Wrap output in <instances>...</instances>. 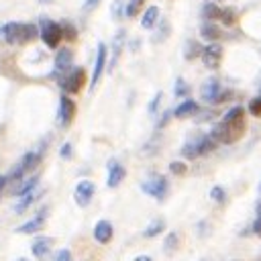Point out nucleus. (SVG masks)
Returning a JSON list of instances; mask_svg holds the SVG:
<instances>
[{
	"mask_svg": "<svg viewBox=\"0 0 261 261\" xmlns=\"http://www.w3.org/2000/svg\"><path fill=\"white\" fill-rule=\"evenodd\" d=\"M200 57H202V63H204L206 67L216 69V67L220 65V59H222V47H220L218 43H210V45L202 47Z\"/></svg>",
	"mask_w": 261,
	"mask_h": 261,
	"instance_id": "nucleus-8",
	"label": "nucleus"
},
{
	"mask_svg": "<svg viewBox=\"0 0 261 261\" xmlns=\"http://www.w3.org/2000/svg\"><path fill=\"white\" fill-rule=\"evenodd\" d=\"M0 35H2V27H0Z\"/></svg>",
	"mask_w": 261,
	"mask_h": 261,
	"instance_id": "nucleus-47",
	"label": "nucleus"
},
{
	"mask_svg": "<svg viewBox=\"0 0 261 261\" xmlns=\"http://www.w3.org/2000/svg\"><path fill=\"white\" fill-rule=\"evenodd\" d=\"M39 35V29L31 22H20V35H18V45H24L29 41H33Z\"/></svg>",
	"mask_w": 261,
	"mask_h": 261,
	"instance_id": "nucleus-19",
	"label": "nucleus"
},
{
	"mask_svg": "<svg viewBox=\"0 0 261 261\" xmlns=\"http://www.w3.org/2000/svg\"><path fill=\"white\" fill-rule=\"evenodd\" d=\"M55 261H71V251L69 249H59L55 255Z\"/></svg>",
	"mask_w": 261,
	"mask_h": 261,
	"instance_id": "nucleus-36",
	"label": "nucleus"
},
{
	"mask_svg": "<svg viewBox=\"0 0 261 261\" xmlns=\"http://www.w3.org/2000/svg\"><path fill=\"white\" fill-rule=\"evenodd\" d=\"M243 128H245V120H243V118H241V120H232V122L220 120V122L212 128L210 137H212L216 143L228 145V143H234V141H239V139L243 137Z\"/></svg>",
	"mask_w": 261,
	"mask_h": 261,
	"instance_id": "nucleus-1",
	"label": "nucleus"
},
{
	"mask_svg": "<svg viewBox=\"0 0 261 261\" xmlns=\"http://www.w3.org/2000/svg\"><path fill=\"white\" fill-rule=\"evenodd\" d=\"M253 230H255V234L261 237V216H257V220H255V224H253Z\"/></svg>",
	"mask_w": 261,
	"mask_h": 261,
	"instance_id": "nucleus-43",
	"label": "nucleus"
},
{
	"mask_svg": "<svg viewBox=\"0 0 261 261\" xmlns=\"http://www.w3.org/2000/svg\"><path fill=\"white\" fill-rule=\"evenodd\" d=\"M163 228H165V222L163 220H153L147 228H145V237H155V234H159V232H163Z\"/></svg>",
	"mask_w": 261,
	"mask_h": 261,
	"instance_id": "nucleus-27",
	"label": "nucleus"
},
{
	"mask_svg": "<svg viewBox=\"0 0 261 261\" xmlns=\"http://www.w3.org/2000/svg\"><path fill=\"white\" fill-rule=\"evenodd\" d=\"M210 198H212L214 202L222 204V202H224V198H226V192H224V188H222V186H214V188L210 190Z\"/></svg>",
	"mask_w": 261,
	"mask_h": 261,
	"instance_id": "nucleus-33",
	"label": "nucleus"
},
{
	"mask_svg": "<svg viewBox=\"0 0 261 261\" xmlns=\"http://www.w3.org/2000/svg\"><path fill=\"white\" fill-rule=\"evenodd\" d=\"M169 114H171V112H163L161 120L157 122V128H161V126H165V124H167V120H169Z\"/></svg>",
	"mask_w": 261,
	"mask_h": 261,
	"instance_id": "nucleus-42",
	"label": "nucleus"
},
{
	"mask_svg": "<svg viewBox=\"0 0 261 261\" xmlns=\"http://www.w3.org/2000/svg\"><path fill=\"white\" fill-rule=\"evenodd\" d=\"M124 39H126L124 29L116 31V35H114V39H112V57H110V65H108V69H110V71L114 69V65H116V61H118V57H120V53H122Z\"/></svg>",
	"mask_w": 261,
	"mask_h": 261,
	"instance_id": "nucleus-14",
	"label": "nucleus"
},
{
	"mask_svg": "<svg viewBox=\"0 0 261 261\" xmlns=\"http://www.w3.org/2000/svg\"><path fill=\"white\" fill-rule=\"evenodd\" d=\"M75 116V104L71 98L61 96L59 98V110H57V122L59 126H67Z\"/></svg>",
	"mask_w": 261,
	"mask_h": 261,
	"instance_id": "nucleus-9",
	"label": "nucleus"
},
{
	"mask_svg": "<svg viewBox=\"0 0 261 261\" xmlns=\"http://www.w3.org/2000/svg\"><path fill=\"white\" fill-rule=\"evenodd\" d=\"M39 37L43 39V43L49 49H55L59 45V41L63 39V29L59 22L49 20V18H41V27H39Z\"/></svg>",
	"mask_w": 261,
	"mask_h": 261,
	"instance_id": "nucleus-2",
	"label": "nucleus"
},
{
	"mask_svg": "<svg viewBox=\"0 0 261 261\" xmlns=\"http://www.w3.org/2000/svg\"><path fill=\"white\" fill-rule=\"evenodd\" d=\"M6 181H8V177H0V192H2V188L6 186Z\"/></svg>",
	"mask_w": 261,
	"mask_h": 261,
	"instance_id": "nucleus-45",
	"label": "nucleus"
},
{
	"mask_svg": "<svg viewBox=\"0 0 261 261\" xmlns=\"http://www.w3.org/2000/svg\"><path fill=\"white\" fill-rule=\"evenodd\" d=\"M228 94H230V92L222 90L220 82L214 80V77H208V80L202 84V88H200V98H202L206 104H220V102L226 100Z\"/></svg>",
	"mask_w": 261,
	"mask_h": 261,
	"instance_id": "nucleus-3",
	"label": "nucleus"
},
{
	"mask_svg": "<svg viewBox=\"0 0 261 261\" xmlns=\"http://www.w3.org/2000/svg\"><path fill=\"white\" fill-rule=\"evenodd\" d=\"M173 94H175L177 98H186V96L190 94V86H188L184 80H177V82H175V88H173Z\"/></svg>",
	"mask_w": 261,
	"mask_h": 261,
	"instance_id": "nucleus-32",
	"label": "nucleus"
},
{
	"mask_svg": "<svg viewBox=\"0 0 261 261\" xmlns=\"http://www.w3.org/2000/svg\"><path fill=\"white\" fill-rule=\"evenodd\" d=\"M59 155H61L63 159H69V157H71V143H65V145H61V151H59Z\"/></svg>",
	"mask_w": 261,
	"mask_h": 261,
	"instance_id": "nucleus-40",
	"label": "nucleus"
},
{
	"mask_svg": "<svg viewBox=\"0 0 261 261\" xmlns=\"http://www.w3.org/2000/svg\"><path fill=\"white\" fill-rule=\"evenodd\" d=\"M241 118H243V108H241V106H232V108L222 116L224 122H232V120H241Z\"/></svg>",
	"mask_w": 261,
	"mask_h": 261,
	"instance_id": "nucleus-30",
	"label": "nucleus"
},
{
	"mask_svg": "<svg viewBox=\"0 0 261 261\" xmlns=\"http://www.w3.org/2000/svg\"><path fill=\"white\" fill-rule=\"evenodd\" d=\"M94 194H96V186H94V181H90V179H82V181L75 186L73 200H75L77 206L84 208V206H88V204L92 202Z\"/></svg>",
	"mask_w": 261,
	"mask_h": 261,
	"instance_id": "nucleus-7",
	"label": "nucleus"
},
{
	"mask_svg": "<svg viewBox=\"0 0 261 261\" xmlns=\"http://www.w3.org/2000/svg\"><path fill=\"white\" fill-rule=\"evenodd\" d=\"M181 155H184V157H188V159H196V157H200V151H198V139H196V141L186 143V145H184V149H181Z\"/></svg>",
	"mask_w": 261,
	"mask_h": 261,
	"instance_id": "nucleus-25",
	"label": "nucleus"
},
{
	"mask_svg": "<svg viewBox=\"0 0 261 261\" xmlns=\"http://www.w3.org/2000/svg\"><path fill=\"white\" fill-rule=\"evenodd\" d=\"M39 161H41V155L37 153V151H29L20 161H18V165L12 169V173L8 175V179H14V181H18L24 173H29L33 167H37L39 165Z\"/></svg>",
	"mask_w": 261,
	"mask_h": 261,
	"instance_id": "nucleus-5",
	"label": "nucleus"
},
{
	"mask_svg": "<svg viewBox=\"0 0 261 261\" xmlns=\"http://www.w3.org/2000/svg\"><path fill=\"white\" fill-rule=\"evenodd\" d=\"M220 20H222V24H226V27L234 24V20H237V12H234V8H222Z\"/></svg>",
	"mask_w": 261,
	"mask_h": 261,
	"instance_id": "nucleus-29",
	"label": "nucleus"
},
{
	"mask_svg": "<svg viewBox=\"0 0 261 261\" xmlns=\"http://www.w3.org/2000/svg\"><path fill=\"white\" fill-rule=\"evenodd\" d=\"M61 29H63V37H67V39H75V29H73L71 24L63 22V24H61Z\"/></svg>",
	"mask_w": 261,
	"mask_h": 261,
	"instance_id": "nucleus-37",
	"label": "nucleus"
},
{
	"mask_svg": "<svg viewBox=\"0 0 261 261\" xmlns=\"http://www.w3.org/2000/svg\"><path fill=\"white\" fill-rule=\"evenodd\" d=\"M159 102H161V92H157V94H155V98H153V100H151V104H149V112H151V114H155V110H157Z\"/></svg>",
	"mask_w": 261,
	"mask_h": 261,
	"instance_id": "nucleus-38",
	"label": "nucleus"
},
{
	"mask_svg": "<svg viewBox=\"0 0 261 261\" xmlns=\"http://www.w3.org/2000/svg\"><path fill=\"white\" fill-rule=\"evenodd\" d=\"M143 2H145V0H128V2H126V8H124V16H126V18L137 16L139 10H141V6H143Z\"/></svg>",
	"mask_w": 261,
	"mask_h": 261,
	"instance_id": "nucleus-26",
	"label": "nucleus"
},
{
	"mask_svg": "<svg viewBox=\"0 0 261 261\" xmlns=\"http://www.w3.org/2000/svg\"><path fill=\"white\" fill-rule=\"evenodd\" d=\"M198 112V102L194 100H184L175 110H173V116L177 118H188V116H194Z\"/></svg>",
	"mask_w": 261,
	"mask_h": 261,
	"instance_id": "nucleus-18",
	"label": "nucleus"
},
{
	"mask_svg": "<svg viewBox=\"0 0 261 261\" xmlns=\"http://www.w3.org/2000/svg\"><path fill=\"white\" fill-rule=\"evenodd\" d=\"M45 216H47V210H41L37 216H33V218L27 220L24 224H20V226L16 228V232H20V234H33V232H39V230L43 228V224H45Z\"/></svg>",
	"mask_w": 261,
	"mask_h": 261,
	"instance_id": "nucleus-13",
	"label": "nucleus"
},
{
	"mask_svg": "<svg viewBox=\"0 0 261 261\" xmlns=\"http://www.w3.org/2000/svg\"><path fill=\"white\" fill-rule=\"evenodd\" d=\"M220 14H222V8L214 2H206L202 6V16L208 18V20H216V18H220Z\"/></svg>",
	"mask_w": 261,
	"mask_h": 261,
	"instance_id": "nucleus-22",
	"label": "nucleus"
},
{
	"mask_svg": "<svg viewBox=\"0 0 261 261\" xmlns=\"http://www.w3.org/2000/svg\"><path fill=\"white\" fill-rule=\"evenodd\" d=\"M157 20H159V8H157V6H149V8L143 12L141 27H143V29H151Z\"/></svg>",
	"mask_w": 261,
	"mask_h": 261,
	"instance_id": "nucleus-20",
	"label": "nucleus"
},
{
	"mask_svg": "<svg viewBox=\"0 0 261 261\" xmlns=\"http://www.w3.org/2000/svg\"><path fill=\"white\" fill-rule=\"evenodd\" d=\"M39 196H41V192H37V190H35V192H31V194H27V196L18 198V202H16V206H14V212H16V214H22L29 206H33V202H35Z\"/></svg>",
	"mask_w": 261,
	"mask_h": 261,
	"instance_id": "nucleus-21",
	"label": "nucleus"
},
{
	"mask_svg": "<svg viewBox=\"0 0 261 261\" xmlns=\"http://www.w3.org/2000/svg\"><path fill=\"white\" fill-rule=\"evenodd\" d=\"M200 35H202L206 41H216V39L220 37V29H218L216 24H212V22H204L202 29H200Z\"/></svg>",
	"mask_w": 261,
	"mask_h": 261,
	"instance_id": "nucleus-23",
	"label": "nucleus"
},
{
	"mask_svg": "<svg viewBox=\"0 0 261 261\" xmlns=\"http://www.w3.org/2000/svg\"><path fill=\"white\" fill-rule=\"evenodd\" d=\"M98 4H100V0H86V2L82 4V10H84V12H90V10H94Z\"/></svg>",
	"mask_w": 261,
	"mask_h": 261,
	"instance_id": "nucleus-39",
	"label": "nucleus"
},
{
	"mask_svg": "<svg viewBox=\"0 0 261 261\" xmlns=\"http://www.w3.org/2000/svg\"><path fill=\"white\" fill-rule=\"evenodd\" d=\"M124 177H126V169H124L116 159H112V161L108 163V179H106V186H108V188H116V186L122 184Z\"/></svg>",
	"mask_w": 261,
	"mask_h": 261,
	"instance_id": "nucleus-12",
	"label": "nucleus"
},
{
	"mask_svg": "<svg viewBox=\"0 0 261 261\" xmlns=\"http://www.w3.org/2000/svg\"><path fill=\"white\" fill-rule=\"evenodd\" d=\"M51 245H53V239L51 237H37L33 241V245H31L33 257L39 259V261H45L49 257V253H51Z\"/></svg>",
	"mask_w": 261,
	"mask_h": 261,
	"instance_id": "nucleus-10",
	"label": "nucleus"
},
{
	"mask_svg": "<svg viewBox=\"0 0 261 261\" xmlns=\"http://www.w3.org/2000/svg\"><path fill=\"white\" fill-rule=\"evenodd\" d=\"M71 61H73V53H71V49H67V47L59 49L57 55H55V73L67 71V69L71 67Z\"/></svg>",
	"mask_w": 261,
	"mask_h": 261,
	"instance_id": "nucleus-16",
	"label": "nucleus"
},
{
	"mask_svg": "<svg viewBox=\"0 0 261 261\" xmlns=\"http://www.w3.org/2000/svg\"><path fill=\"white\" fill-rule=\"evenodd\" d=\"M141 190L145 194L153 196L155 200H163L165 194H167V190H169V184H167V179L163 175H151L147 181L141 184Z\"/></svg>",
	"mask_w": 261,
	"mask_h": 261,
	"instance_id": "nucleus-4",
	"label": "nucleus"
},
{
	"mask_svg": "<svg viewBox=\"0 0 261 261\" xmlns=\"http://www.w3.org/2000/svg\"><path fill=\"white\" fill-rule=\"evenodd\" d=\"M18 35H20V22H6L2 27V37L8 45H18Z\"/></svg>",
	"mask_w": 261,
	"mask_h": 261,
	"instance_id": "nucleus-17",
	"label": "nucleus"
},
{
	"mask_svg": "<svg viewBox=\"0 0 261 261\" xmlns=\"http://www.w3.org/2000/svg\"><path fill=\"white\" fill-rule=\"evenodd\" d=\"M249 112L253 116H261V96H257V98H253L249 102Z\"/></svg>",
	"mask_w": 261,
	"mask_h": 261,
	"instance_id": "nucleus-35",
	"label": "nucleus"
},
{
	"mask_svg": "<svg viewBox=\"0 0 261 261\" xmlns=\"http://www.w3.org/2000/svg\"><path fill=\"white\" fill-rule=\"evenodd\" d=\"M169 171H171L173 175H184V173L188 171V167H186V163H181V161H171V163H169Z\"/></svg>",
	"mask_w": 261,
	"mask_h": 261,
	"instance_id": "nucleus-34",
	"label": "nucleus"
},
{
	"mask_svg": "<svg viewBox=\"0 0 261 261\" xmlns=\"http://www.w3.org/2000/svg\"><path fill=\"white\" fill-rule=\"evenodd\" d=\"M104 67H106V45L104 43H98V53H96V61H94V73H92V82H90V88L92 90L100 82Z\"/></svg>",
	"mask_w": 261,
	"mask_h": 261,
	"instance_id": "nucleus-11",
	"label": "nucleus"
},
{
	"mask_svg": "<svg viewBox=\"0 0 261 261\" xmlns=\"http://www.w3.org/2000/svg\"><path fill=\"white\" fill-rule=\"evenodd\" d=\"M39 2H41V4H47V2H51V0H39Z\"/></svg>",
	"mask_w": 261,
	"mask_h": 261,
	"instance_id": "nucleus-46",
	"label": "nucleus"
},
{
	"mask_svg": "<svg viewBox=\"0 0 261 261\" xmlns=\"http://www.w3.org/2000/svg\"><path fill=\"white\" fill-rule=\"evenodd\" d=\"M37 186H39V175L29 177V179H27V181L16 190V198H22V196H27V194L35 192V190H37Z\"/></svg>",
	"mask_w": 261,
	"mask_h": 261,
	"instance_id": "nucleus-24",
	"label": "nucleus"
},
{
	"mask_svg": "<svg viewBox=\"0 0 261 261\" xmlns=\"http://www.w3.org/2000/svg\"><path fill=\"white\" fill-rule=\"evenodd\" d=\"M84 82H86V71H84L82 67H77V69H71L59 84H61V88H63L67 94H77V92L82 90Z\"/></svg>",
	"mask_w": 261,
	"mask_h": 261,
	"instance_id": "nucleus-6",
	"label": "nucleus"
},
{
	"mask_svg": "<svg viewBox=\"0 0 261 261\" xmlns=\"http://www.w3.org/2000/svg\"><path fill=\"white\" fill-rule=\"evenodd\" d=\"M259 190H261V186H259Z\"/></svg>",
	"mask_w": 261,
	"mask_h": 261,
	"instance_id": "nucleus-48",
	"label": "nucleus"
},
{
	"mask_svg": "<svg viewBox=\"0 0 261 261\" xmlns=\"http://www.w3.org/2000/svg\"><path fill=\"white\" fill-rule=\"evenodd\" d=\"M120 6H122V0H116V2L112 4V14H114V18H120V16H124V14L120 12Z\"/></svg>",
	"mask_w": 261,
	"mask_h": 261,
	"instance_id": "nucleus-41",
	"label": "nucleus"
},
{
	"mask_svg": "<svg viewBox=\"0 0 261 261\" xmlns=\"http://www.w3.org/2000/svg\"><path fill=\"white\" fill-rule=\"evenodd\" d=\"M177 243H179V237H177L175 232H169V234L165 237V243H163V251H165V253H171V251H175V249H177Z\"/></svg>",
	"mask_w": 261,
	"mask_h": 261,
	"instance_id": "nucleus-28",
	"label": "nucleus"
},
{
	"mask_svg": "<svg viewBox=\"0 0 261 261\" xmlns=\"http://www.w3.org/2000/svg\"><path fill=\"white\" fill-rule=\"evenodd\" d=\"M112 232H114V230H112V224H110L108 220H98L96 226H94V239H96L100 245L110 243Z\"/></svg>",
	"mask_w": 261,
	"mask_h": 261,
	"instance_id": "nucleus-15",
	"label": "nucleus"
},
{
	"mask_svg": "<svg viewBox=\"0 0 261 261\" xmlns=\"http://www.w3.org/2000/svg\"><path fill=\"white\" fill-rule=\"evenodd\" d=\"M135 261H153L149 255H139V257H135Z\"/></svg>",
	"mask_w": 261,
	"mask_h": 261,
	"instance_id": "nucleus-44",
	"label": "nucleus"
},
{
	"mask_svg": "<svg viewBox=\"0 0 261 261\" xmlns=\"http://www.w3.org/2000/svg\"><path fill=\"white\" fill-rule=\"evenodd\" d=\"M186 47H188V49H186V53H184V55H186V59H194L196 55H200V53H202V47H200L196 41H190Z\"/></svg>",
	"mask_w": 261,
	"mask_h": 261,
	"instance_id": "nucleus-31",
	"label": "nucleus"
}]
</instances>
